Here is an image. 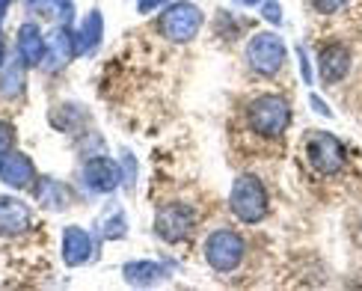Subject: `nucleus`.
I'll list each match as a JSON object with an SVG mask.
<instances>
[{
  "label": "nucleus",
  "mask_w": 362,
  "mask_h": 291,
  "mask_svg": "<svg viewBox=\"0 0 362 291\" xmlns=\"http://www.w3.org/2000/svg\"><path fill=\"white\" fill-rule=\"evenodd\" d=\"M247 119L259 137H282L291 125V104L276 93L255 96L247 107Z\"/></svg>",
  "instance_id": "obj_1"
},
{
  "label": "nucleus",
  "mask_w": 362,
  "mask_h": 291,
  "mask_svg": "<svg viewBox=\"0 0 362 291\" xmlns=\"http://www.w3.org/2000/svg\"><path fill=\"white\" fill-rule=\"evenodd\" d=\"M202 24H205L202 9L196 4H190V0H178V4H170L167 9L160 12L158 33L163 39H170V42L185 45V42H193L196 36H199Z\"/></svg>",
  "instance_id": "obj_2"
},
{
  "label": "nucleus",
  "mask_w": 362,
  "mask_h": 291,
  "mask_svg": "<svg viewBox=\"0 0 362 291\" xmlns=\"http://www.w3.org/2000/svg\"><path fill=\"white\" fill-rule=\"evenodd\" d=\"M229 211L240 223H262L267 217V190L262 185V178L255 176H238L232 193H229Z\"/></svg>",
  "instance_id": "obj_3"
},
{
  "label": "nucleus",
  "mask_w": 362,
  "mask_h": 291,
  "mask_svg": "<svg viewBox=\"0 0 362 291\" xmlns=\"http://www.w3.org/2000/svg\"><path fill=\"white\" fill-rule=\"evenodd\" d=\"M303 152H306V161L312 164V170L321 176H336L348 164V149L329 131H309L303 140Z\"/></svg>",
  "instance_id": "obj_4"
},
{
  "label": "nucleus",
  "mask_w": 362,
  "mask_h": 291,
  "mask_svg": "<svg viewBox=\"0 0 362 291\" xmlns=\"http://www.w3.org/2000/svg\"><path fill=\"white\" fill-rule=\"evenodd\" d=\"M247 256V241L235 229H214L205 238V262L217 273H232Z\"/></svg>",
  "instance_id": "obj_5"
},
{
  "label": "nucleus",
  "mask_w": 362,
  "mask_h": 291,
  "mask_svg": "<svg viewBox=\"0 0 362 291\" xmlns=\"http://www.w3.org/2000/svg\"><path fill=\"white\" fill-rule=\"evenodd\" d=\"M285 42L279 33H270V30H262V33H252L247 42V63L252 72H259L262 78H274L279 74L282 63H285Z\"/></svg>",
  "instance_id": "obj_6"
},
{
  "label": "nucleus",
  "mask_w": 362,
  "mask_h": 291,
  "mask_svg": "<svg viewBox=\"0 0 362 291\" xmlns=\"http://www.w3.org/2000/svg\"><path fill=\"white\" fill-rule=\"evenodd\" d=\"M196 229V214L185 202H167L155 214V232L167 244H181L193 235Z\"/></svg>",
  "instance_id": "obj_7"
},
{
  "label": "nucleus",
  "mask_w": 362,
  "mask_h": 291,
  "mask_svg": "<svg viewBox=\"0 0 362 291\" xmlns=\"http://www.w3.org/2000/svg\"><path fill=\"white\" fill-rule=\"evenodd\" d=\"M81 181L89 193L95 196H107L122 185V173H119V164L107 155H95L81 166Z\"/></svg>",
  "instance_id": "obj_8"
},
{
  "label": "nucleus",
  "mask_w": 362,
  "mask_h": 291,
  "mask_svg": "<svg viewBox=\"0 0 362 291\" xmlns=\"http://www.w3.org/2000/svg\"><path fill=\"white\" fill-rule=\"evenodd\" d=\"M0 181L12 190H30L39 181L33 158L24 155V152H18V149L6 152V155L0 158Z\"/></svg>",
  "instance_id": "obj_9"
},
{
  "label": "nucleus",
  "mask_w": 362,
  "mask_h": 291,
  "mask_svg": "<svg viewBox=\"0 0 362 291\" xmlns=\"http://www.w3.org/2000/svg\"><path fill=\"white\" fill-rule=\"evenodd\" d=\"M33 223V208L12 193H0V238L24 235Z\"/></svg>",
  "instance_id": "obj_10"
},
{
  "label": "nucleus",
  "mask_w": 362,
  "mask_h": 291,
  "mask_svg": "<svg viewBox=\"0 0 362 291\" xmlns=\"http://www.w3.org/2000/svg\"><path fill=\"white\" fill-rule=\"evenodd\" d=\"M71 59H74V33H71V27L57 24V27L51 30V36L45 39L42 69H45V72H59L63 66H69Z\"/></svg>",
  "instance_id": "obj_11"
},
{
  "label": "nucleus",
  "mask_w": 362,
  "mask_h": 291,
  "mask_svg": "<svg viewBox=\"0 0 362 291\" xmlns=\"http://www.w3.org/2000/svg\"><path fill=\"white\" fill-rule=\"evenodd\" d=\"M93 253H95V241L83 226H66L63 229V247H59V256H63L66 268H81L86 262H93Z\"/></svg>",
  "instance_id": "obj_12"
},
{
  "label": "nucleus",
  "mask_w": 362,
  "mask_h": 291,
  "mask_svg": "<svg viewBox=\"0 0 362 291\" xmlns=\"http://www.w3.org/2000/svg\"><path fill=\"white\" fill-rule=\"evenodd\" d=\"M351 72V51L341 42H329L318 51V74L327 86L341 84Z\"/></svg>",
  "instance_id": "obj_13"
},
{
  "label": "nucleus",
  "mask_w": 362,
  "mask_h": 291,
  "mask_svg": "<svg viewBox=\"0 0 362 291\" xmlns=\"http://www.w3.org/2000/svg\"><path fill=\"white\" fill-rule=\"evenodd\" d=\"M18 57L27 69H42V59H45V33L36 21H24L18 27Z\"/></svg>",
  "instance_id": "obj_14"
},
{
  "label": "nucleus",
  "mask_w": 362,
  "mask_h": 291,
  "mask_svg": "<svg viewBox=\"0 0 362 291\" xmlns=\"http://www.w3.org/2000/svg\"><path fill=\"white\" fill-rule=\"evenodd\" d=\"M101 39H104V15H101V9H89L86 18L78 27V33H74V57L95 54Z\"/></svg>",
  "instance_id": "obj_15"
},
{
  "label": "nucleus",
  "mask_w": 362,
  "mask_h": 291,
  "mask_svg": "<svg viewBox=\"0 0 362 291\" xmlns=\"http://www.w3.org/2000/svg\"><path fill=\"white\" fill-rule=\"evenodd\" d=\"M122 277L128 285H155L170 277V265L163 262H148V258H137V262H125Z\"/></svg>",
  "instance_id": "obj_16"
},
{
  "label": "nucleus",
  "mask_w": 362,
  "mask_h": 291,
  "mask_svg": "<svg viewBox=\"0 0 362 291\" xmlns=\"http://www.w3.org/2000/svg\"><path fill=\"white\" fill-rule=\"evenodd\" d=\"M24 86H27V66L21 63V57L0 66V96L4 98H21Z\"/></svg>",
  "instance_id": "obj_17"
},
{
  "label": "nucleus",
  "mask_w": 362,
  "mask_h": 291,
  "mask_svg": "<svg viewBox=\"0 0 362 291\" xmlns=\"http://www.w3.org/2000/svg\"><path fill=\"white\" fill-rule=\"evenodd\" d=\"M33 193L39 199V205L51 208V211L69 208V190L54 178H39V185H33Z\"/></svg>",
  "instance_id": "obj_18"
},
{
  "label": "nucleus",
  "mask_w": 362,
  "mask_h": 291,
  "mask_svg": "<svg viewBox=\"0 0 362 291\" xmlns=\"http://www.w3.org/2000/svg\"><path fill=\"white\" fill-rule=\"evenodd\" d=\"M98 229H101V238L104 241H119V238H125V232H128V217H125V211L119 208V205H113V208H107L98 217Z\"/></svg>",
  "instance_id": "obj_19"
},
{
  "label": "nucleus",
  "mask_w": 362,
  "mask_h": 291,
  "mask_svg": "<svg viewBox=\"0 0 362 291\" xmlns=\"http://www.w3.org/2000/svg\"><path fill=\"white\" fill-rule=\"evenodd\" d=\"M15 149V125L6 119H0V158L6 155V152Z\"/></svg>",
  "instance_id": "obj_20"
},
{
  "label": "nucleus",
  "mask_w": 362,
  "mask_h": 291,
  "mask_svg": "<svg viewBox=\"0 0 362 291\" xmlns=\"http://www.w3.org/2000/svg\"><path fill=\"white\" fill-rule=\"evenodd\" d=\"M122 185L125 188H134V178H137V161H134L131 152H122Z\"/></svg>",
  "instance_id": "obj_21"
},
{
  "label": "nucleus",
  "mask_w": 362,
  "mask_h": 291,
  "mask_svg": "<svg viewBox=\"0 0 362 291\" xmlns=\"http://www.w3.org/2000/svg\"><path fill=\"white\" fill-rule=\"evenodd\" d=\"M348 4H351V0H312V6H315V12H318V15H336Z\"/></svg>",
  "instance_id": "obj_22"
},
{
  "label": "nucleus",
  "mask_w": 362,
  "mask_h": 291,
  "mask_svg": "<svg viewBox=\"0 0 362 291\" xmlns=\"http://www.w3.org/2000/svg\"><path fill=\"white\" fill-rule=\"evenodd\" d=\"M51 4L57 6V18H59V24L71 27V21H74V0H51Z\"/></svg>",
  "instance_id": "obj_23"
},
{
  "label": "nucleus",
  "mask_w": 362,
  "mask_h": 291,
  "mask_svg": "<svg viewBox=\"0 0 362 291\" xmlns=\"http://www.w3.org/2000/svg\"><path fill=\"white\" fill-rule=\"evenodd\" d=\"M262 15H264V21L267 24H282V6L276 4V0H264L262 4Z\"/></svg>",
  "instance_id": "obj_24"
},
{
  "label": "nucleus",
  "mask_w": 362,
  "mask_h": 291,
  "mask_svg": "<svg viewBox=\"0 0 362 291\" xmlns=\"http://www.w3.org/2000/svg\"><path fill=\"white\" fill-rule=\"evenodd\" d=\"M297 59H300V74H303V81L312 84V69H309V59H306V48H300V45H297Z\"/></svg>",
  "instance_id": "obj_25"
},
{
  "label": "nucleus",
  "mask_w": 362,
  "mask_h": 291,
  "mask_svg": "<svg viewBox=\"0 0 362 291\" xmlns=\"http://www.w3.org/2000/svg\"><path fill=\"white\" fill-rule=\"evenodd\" d=\"M309 104L315 107V113H321V116H327V119H333V110H329V104L321 101L318 96H309Z\"/></svg>",
  "instance_id": "obj_26"
},
{
  "label": "nucleus",
  "mask_w": 362,
  "mask_h": 291,
  "mask_svg": "<svg viewBox=\"0 0 362 291\" xmlns=\"http://www.w3.org/2000/svg\"><path fill=\"white\" fill-rule=\"evenodd\" d=\"M163 4H170V0H140V4H137V9H140V15H148L152 9L163 6Z\"/></svg>",
  "instance_id": "obj_27"
},
{
  "label": "nucleus",
  "mask_w": 362,
  "mask_h": 291,
  "mask_svg": "<svg viewBox=\"0 0 362 291\" xmlns=\"http://www.w3.org/2000/svg\"><path fill=\"white\" fill-rule=\"evenodd\" d=\"M48 4H51V0H24V6H27L30 12H42V9H48Z\"/></svg>",
  "instance_id": "obj_28"
},
{
  "label": "nucleus",
  "mask_w": 362,
  "mask_h": 291,
  "mask_svg": "<svg viewBox=\"0 0 362 291\" xmlns=\"http://www.w3.org/2000/svg\"><path fill=\"white\" fill-rule=\"evenodd\" d=\"M9 6H12V0H0V24H4V18H6Z\"/></svg>",
  "instance_id": "obj_29"
},
{
  "label": "nucleus",
  "mask_w": 362,
  "mask_h": 291,
  "mask_svg": "<svg viewBox=\"0 0 362 291\" xmlns=\"http://www.w3.org/2000/svg\"><path fill=\"white\" fill-rule=\"evenodd\" d=\"M6 63V45H4V33H0V66Z\"/></svg>",
  "instance_id": "obj_30"
},
{
  "label": "nucleus",
  "mask_w": 362,
  "mask_h": 291,
  "mask_svg": "<svg viewBox=\"0 0 362 291\" xmlns=\"http://www.w3.org/2000/svg\"><path fill=\"white\" fill-rule=\"evenodd\" d=\"M235 4H240V6H262L264 0H235Z\"/></svg>",
  "instance_id": "obj_31"
}]
</instances>
